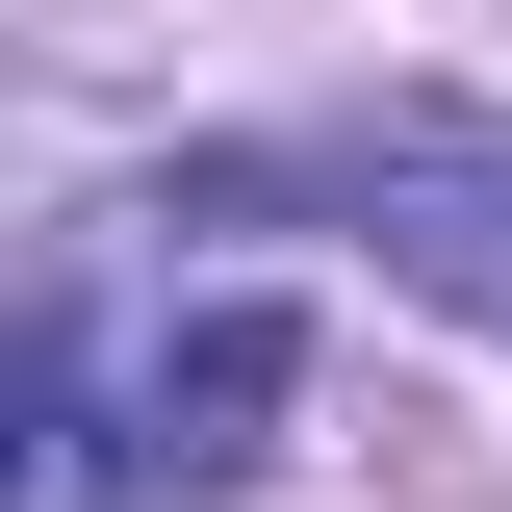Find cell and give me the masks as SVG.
<instances>
[{"label":"cell","instance_id":"1","mask_svg":"<svg viewBox=\"0 0 512 512\" xmlns=\"http://www.w3.org/2000/svg\"><path fill=\"white\" fill-rule=\"evenodd\" d=\"M333 205L384 231V282H410V308L512 333V103H410V128H359V154H333Z\"/></svg>","mask_w":512,"mask_h":512},{"label":"cell","instance_id":"3","mask_svg":"<svg viewBox=\"0 0 512 512\" xmlns=\"http://www.w3.org/2000/svg\"><path fill=\"white\" fill-rule=\"evenodd\" d=\"M0 512H128V436L77 410V359L0 308Z\"/></svg>","mask_w":512,"mask_h":512},{"label":"cell","instance_id":"2","mask_svg":"<svg viewBox=\"0 0 512 512\" xmlns=\"http://www.w3.org/2000/svg\"><path fill=\"white\" fill-rule=\"evenodd\" d=\"M256 436H282V308H205L180 359H154V436H128V461H180V487H231Z\"/></svg>","mask_w":512,"mask_h":512}]
</instances>
